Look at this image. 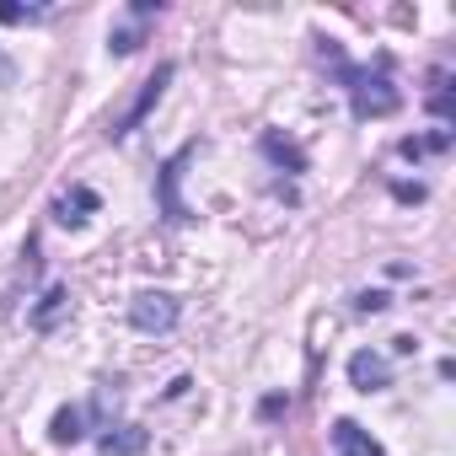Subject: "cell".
<instances>
[{
  "mask_svg": "<svg viewBox=\"0 0 456 456\" xmlns=\"http://www.w3.org/2000/svg\"><path fill=\"white\" fill-rule=\"evenodd\" d=\"M322 60L338 70V81H344V92H349L354 118H387V113H397V108H403V92L392 86L387 60H376V65H349V60L338 54V44H333V38H322Z\"/></svg>",
  "mask_w": 456,
  "mask_h": 456,
  "instance_id": "6da1fadb",
  "label": "cell"
},
{
  "mask_svg": "<svg viewBox=\"0 0 456 456\" xmlns=\"http://www.w3.org/2000/svg\"><path fill=\"white\" fill-rule=\"evenodd\" d=\"M172 76H177V65H156V76H151V81H145V86H140V97H134V102H129V113H124V118H113V124H108V140H129V134H134V129H140V124H145V118H151V108H156V102H161V92H167V86H172Z\"/></svg>",
  "mask_w": 456,
  "mask_h": 456,
  "instance_id": "7a4b0ae2",
  "label": "cell"
},
{
  "mask_svg": "<svg viewBox=\"0 0 456 456\" xmlns=\"http://www.w3.org/2000/svg\"><path fill=\"white\" fill-rule=\"evenodd\" d=\"M177 317H183V306H177V296H167V290H140V296L129 301V322H134L140 333H172Z\"/></svg>",
  "mask_w": 456,
  "mask_h": 456,
  "instance_id": "3957f363",
  "label": "cell"
},
{
  "mask_svg": "<svg viewBox=\"0 0 456 456\" xmlns=\"http://www.w3.org/2000/svg\"><path fill=\"white\" fill-rule=\"evenodd\" d=\"M193 151H199V145H183V151L161 167V177H156V188H161V215H167L172 225H183V220H188V204L177 199V183H183V167H188V156H193Z\"/></svg>",
  "mask_w": 456,
  "mask_h": 456,
  "instance_id": "277c9868",
  "label": "cell"
},
{
  "mask_svg": "<svg viewBox=\"0 0 456 456\" xmlns=\"http://www.w3.org/2000/svg\"><path fill=\"white\" fill-rule=\"evenodd\" d=\"M349 381H354V392H387L392 387V370H387L381 354L360 349V354H349Z\"/></svg>",
  "mask_w": 456,
  "mask_h": 456,
  "instance_id": "5b68a950",
  "label": "cell"
},
{
  "mask_svg": "<svg viewBox=\"0 0 456 456\" xmlns=\"http://www.w3.org/2000/svg\"><path fill=\"white\" fill-rule=\"evenodd\" d=\"M156 12H161V6H151V0H140V6L129 12L134 22H129V28H113V33H108V49H113V54H134V49L145 44V22H151Z\"/></svg>",
  "mask_w": 456,
  "mask_h": 456,
  "instance_id": "8992f818",
  "label": "cell"
},
{
  "mask_svg": "<svg viewBox=\"0 0 456 456\" xmlns=\"http://www.w3.org/2000/svg\"><path fill=\"white\" fill-rule=\"evenodd\" d=\"M97 204H102V199H97L92 188H70L65 199H54V220H60V225H70V232H81V225L92 220V209H97Z\"/></svg>",
  "mask_w": 456,
  "mask_h": 456,
  "instance_id": "52a82bcc",
  "label": "cell"
},
{
  "mask_svg": "<svg viewBox=\"0 0 456 456\" xmlns=\"http://www.w3.org/2000/svg\"><path fill=\"white\" fill-rule=\"evenodd\" d=\"M97 445H102V456H140L145 451V429L140 424H108Z\"/></svg>",
  "mask_w": 456,
  "mask_h": 456,
  "instance_id": "ba28073f",
  "label": "cell"
},
{
  "mask_svg": "<svg viewBox=\"0 0 456 456\" xmlns=\"http://www.w3.org/2000/svg\"><path fill=\"white\" fill-rule=\"evenodd\" d=\"M333 445H338V456H381V440H370L354 419L333 424Z\"/></svg>",
  "mask_w": 456,
  "mask_h": 456,
  "instance_id": "9c48e42d",
  "label": "cell"
},
{
  "mask_svg": "<svg viewBox=\"0 0 456 456\" xmlns=\"http://www.w3.org/2000/svg\"><path fill=\"white\" fill-rule=\"evenodd\" d=\"M81 435H86V408H60L54 424H49V440H54V445H70V440H81Z\"/></svg>",
  "mask_w": 456,
  "mask_h": 456,
  "instance_id": "30bf717a",
  "label": "cell"
},
{
  "mask_svg": "<svg viewBox=\"0 0 456 456\" xmlns=\"http://www.w3.org/2000/svg\"><path fill=\"white\" fill-rule=\"evenodd\" d=\"M44 17H54V6H17V0H0V22H6V28L44 22Z\"/></svg>",
  "mask_w": 456,
  "mask_h": 456,
  "instance_id": "8fae6325",
  "label": "cell"
},
{
  "mask_svg": "<svg viewBox=\"0 0 456 456\" xmlns=\"http://www.w3.org/2000/svg\"><path fill=\"white\" fill-rule=\"evenodd\" d=\"M264 151H269L274 161H285L290 172H306V156H301V145H290V140H280V134H264Z\"/></svg>",
  "mask_w": 456,
  "mask_h": 456,
  "instance_id": "7c38bea8",
  "label": "cell"
},
{
  "mask_svg": "<svg viewBox=\"0 0 456 456\" xmlns=\"http://www.w3.org/2000/svg\"><path fill=\"white\" fill-rule=\"evenodd\" d=\"M65 306H70V290H65V285H54V290L44 296V306L33 312V328H54V317H60Z\"/></svg>",
  "mask_w": 456,
  "mask_h": 456,
  "instance_id": "4fadbf2b",
  "label": "cell"
},
{
  "mask_svg": "<svg viewBox=\"0 0 456 456\" xmlns=\"http://www.w3.org/2000/svg\"><path fill=\"white\" fill-rule=\"evenodd\" d=\"M387 306V296L381 290H370V296H360V312H381Z\"/></svg>",
  "mask_w": 456,
  "mask_h": 456,
  "instance_id": "5bb4252c",
  "label": "cell"
},
{
  "mask_svg": "<svg viewBox=\"0 0 456 456\" xmlns=\"http://www.w3.org/2000/svg\"><path fill=\"white\" fill-rule=\"evenodd\" d=\"M285 408H290V403H285V397H264V419H280V413H285Z\"/></svg>",
  "mask_w": 456,
  "mask_h": 456,
  "instance_id": "9a60e30c",
  "label": "cell"
},
{
  "mask_svg": "<svg viewBox=\"0 0 456 456\" xmlns=\"http://www.w3.org/2000/svg\"><path fill=\"white\" fill-rule=\"evenodd\" d=\"M12 81H17V65H12L6 54H0V86H12Z\"/></svg>",
  "mask_w": 456,
  "mask_h": 456,
  "instance_id": "2e32d148",
  "label": "cell"
}]
</instances>
